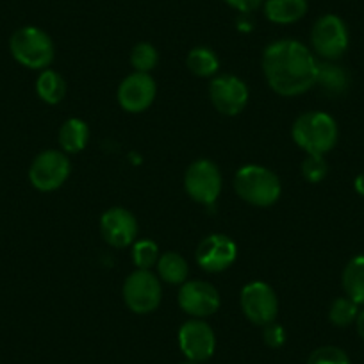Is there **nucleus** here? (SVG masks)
Wrapping results in <instances>:
<instances>
[{"label": "nucleus", "instance_id": "a211bd4d", "mask_svg": "<svg viewBox=\"0 0 364 364\" xmlns=\"http://www.w3.org/2000/svg\"><path fill=\"white\" fill-rule=\"evenodd\" d=\"M90 139V129L86 122L79 118H70L59 129V143L65 154H79L86 149Z\"/></svg>", "mask_w": 364, "mask_h": 364}, {"label": "nucleus", "instance_id": "4be33fe9", "mask_svg": "<svg viewBox=\"0 0 364 364\" xmlns=\"http://www.w3.org/2000/svg\"><path fill=\"white\" fill-rule=\"evenodd\" d=\"M188 68L198 77H211L218 72V55L208 47H197L188 54Z\"/></svg>", "mask_w": 364, "mask_h": 364}, {"label": "nucleus", "instance_id": "f8f14e48", "mask_svg": "<svg viewBox=\"0 0 364 364\" xmlns=\"http://www.w3.org/2000/svg\"><path fill=\"white\" fill-rule=\"evenodd\" d=\"M157 87L150 73L134 72L125 77L118 87V102L127 113H143L152 106Z\"/></svg>", "mask_w": 364, "mask_h": 364}, {"label": "nucleus", "instance_id": "aec40b11", "mask_svg": "<svg viewBox=\"0 0 364 364\" xmlns=\"http://www.w3.org/2000/svg\"><path fill=\"white\" fill-rule=\"evenodd\" d=\"M66 80L54 70H43L36 80V93L43 102L59 104L66 97Z\"/></svg>", "mask_w": 364, "mask_h": 364}, {"label": "nucleus", "instance_id": "0eeeda50", "mask_svg": "<svg viewBox=\"0 0 364 364\" xmlns=\"http://www.w3.org/2000/svg\"><path fill=\"white\" fill-rule=\"evenodd\" d=\"M311 43L314 52L325 61H336L348 48V29L336 15H325L316 20L311 31Z\"/></svg>", "mask_w": 364, "mask_h": 364}, {"label": "nucleus", "instance_id": "7c9ffc66", "mask_svg": "<svg viewBox=\"0 0 364 364\" xmlns=\"http://www.w3.org/2000/svg\"><path fill=\"white\" fill-rule=\"evenodd\" d=\"M355 327H357V334H359L360 339L364 341V311H360L359 316H357Z\"/></svg>", "mask_w": 364, "mask_h": 364}, {"label": "nucleus", "instance_id": "cd10ccee", "mask_svg": "<svg viewBox=\"0 0 364 364\" xmlns=\"http://www.w3.org/2000/svg\"><path fill=\"white\" fill-rule=\"evenodd\" d=\"M262 339H264L266 345L272 346V348H279V346L284 345L286 332L281 325L273 321V323L264 325V331H262Z\"/></svg>", "mask_w": 364, "mask_h": 364}, {"label": "nucleus", "instance_id": "9d476101", "mask_svg": "<svg viewBox=\"0 0 364 364\" xmlns=\"http://www.w3.org/2000/svg\"><path fill=\"white\" fill-rule=\"evenodd\" d=\"M178 346L188 360L204 363V360L211 359L215 353V332L205 321L195 318V320L186 321L178 331Z\"/></svg>", "mask_w": 364, "mask_h": 364}, {"label": "nucleus", "instance_id": "a878e982", "mask_svg": "<svg viewBox=\"0 0 364 364\" xmlns=\"http://www.w3.org/2000/svg\"><path fill=\"white\" fill-rule=\"evenodd\" d=\"M328 173V164L325 161L323 156H313V154H307V157L302 163V175L306 177L307 182H321Z\"/></svg>", "mask_w": 364, "mask_h": 364}, {"label": "nucleus", "instance_id": "412c9836", "mask_svg": "<svg viewBox=\"0 0 364 364\" xmlns=\"http://www.w3.org/2000/svg\"><path fill=\"white\" fill-rule=\"evenodd\" d=\"M157 269H159L161 279L173 286L186 282L188 272H190L186 259L178 255L177 252H166V254L161 255L159 261H157Z\"/></svg>", "mask_w": 364, "mask_h": 364}, {"label": "nucleus", "instance_id": "39448f33", "mask_svg": "<svg viewBox=\"0 0 364 364\" xmlns=\"http://www.w3.org/2000/svg\"><path fill=\"white\" fill-rule=\"evenodd\" d=\"M159 279L150 269H136L125 279L124 300L125 306L136 314H149L156 311L161 304Z\"/></svg>", "mask_w": 364, "mask_h": 364}, {"label": "nucleus", "instance_id": "4468645a", "mask_svg": "<svg viewBox=\"0 0 364 364\" xmlns=\"http://www.w3.org/2000/svg\"><path fill=\"white\" fill-rule=\"evenodd\" d=\"M236 257V243L225 234H211V236L204 237L197 247V262L205 272H223L234 264Z\"/></svg>", "mask_w": 364, "mask_h": 364}, {"label": "nucleus", "instance_id": "dca6fc26", "mask_svg": "<svg viewBox=\"0 0 364 364\" xmlns=\"http://www.w3.org/2000/svg\"><path fill=\"white\" fill-rule=\"evenodd\" d=\"M307 13V0H266L264 15L269 22L288 26Z\"/></svg>", "mask_w": 364, "mask_h": 364}, {"label": "nucleus", "instance_id": "b1692460", "mask_svg": "<svg viewBox=\"0 0 364 364\" xmlns=\"http://www.w3.org/2000/svg\"><path fill=\"white\" fill-rule=\"evenodd\" d=\"M157 61H159V54H157L156 47L150 43H138L131 52V65L134 66L136 72L149 73L156 68Z\"/></svg>", "mask_w": 364, "mask_h": 364}, {"label": "nucleus", "instance_id": "9b49d317", "mask_svg": "<svg viewBox=\"0 0 364 364\" xmlns=\"http://www.w3.org/2000/svg\"><path fill=\"white\" fill-rule=\"evenodd\" d=\"M209 97L213 106L225 117H236L247 107L248 87L240 77L222 75L216 77L209 86Z\"/></svg>", "mask_w": 364, "mask_h": 364}, {"label": "nucleus", "instance_id": "6ab92c4d", "mask_svg": "<svg viewBox=\"0 0 364 364\" xmlns=\"http://www.w3.org/2000/svg\"><path fill=\"white\" fill-rule=\"evenodd\" d=\"M343 288L348 299L364 306V255L350 259L343 269Z\"/></svg>", "mask_w": 364, "mask_h": 364}, {"label": "nucleus", "instance_id": "f03ea898", "mask_svg": "<svg viewBox=\"0 0 364 364\" xmlns=\"http://www.w3.org/2000/svg\"><path fill=\"white\" fill-rule=\"evenodd\" d=\"M293 141L307 154L323 156L331 152L339 138L338 124L323 111H309L300 114L291 129Z\"/></svg>", "mask_w": 364, "mask_h": 364}, {"label": "nucleus", "instance_id": "5701e85b", "mask_svg": "<svg viewBox=\"0 0 364 364\" xmlns=\"http://www.w3.org/2000/svg\"><path fill=\"white\" fill-rule=\"evenodd\" d=\"M357 316H359V304H355L348 296H339V299H336L332 302L331 311H328V320L336 327H348V325L355 323Z\"/></svg>", "mask_w": 364, "mask_h": 364}, {"label": "nucleus", "instance_id": "f3484780", "mask_svg": "<svg viewBox=\"0 0 364 364\" xmlns=\"http://www.w3.org/2000/svg\"><path fill=\"white\" fill-rule=\"evenodd\" d=\"M350 77L343 66L334 65L332 61L318 63V73H316V84L332 97L343 95L348 90Z\"/></svg>", "mask_w": 364, "mask_h": 364}, {"label": "nucleus", "instance_id": "6e6552de", "mask_svg": "<svg viewBox=\"0 0 364 364\" xmlns=\"http://www.w3.org/2000/svg\"><path fill=\"white\" fill-rule=\"evenodd\" d=\"M240 304L245 316H247L254 325L264 327V325L273 323L275 318H277V295H275V291H273L266 282H248V284L241 289Z\"/></svg>", "mask_w": 364, "mask_h": 364}, {"label": "nucleus", "instance_id": "c756f323", "mask_svg": "<svg viewBox=\"0 0 364 364\" xmlns=\"http://www.w3.org/2000/svg\"><path fill=\"white\" fill-rule=\"evenodd\" d=\"M353 188H355L357 195H360V197H364V173L357 175L355 181H353Z\"/></svg>", "mask_w": 364, "mask_h": 364}, {"label": "nucleus", "instance_id": "c85d7f7f", "mask_svg": "<svg viewBox=\"0 0 364 364\" xmlns=\"http://www.w3.org/2000/svg\"><path fill=\"white\" fill-rule=\"evenodd\" d=\"M225 2L230 6V8L237 9V11L250 13L254 11V9H257L264 0H225Z\"/></svg>", "mask_w": 364, "mask_h": 364}, {"label": "nucleus", "instance_id": "bb28decb", "mask_svg": "<svg viewBox=\"0 0 364 364\" xmlns=\"http://www.w3.org/2000/svg\"><path fill=\"white\" fill-rule=\"evenodd\" d=\"M307 364H350V357L338 346H320L311 353Z\"/></svg>", "mask_w": 364, "mask_h": 364}, {"label": "nucleus", "instance_id": "20e7f679", "mask_svg": "<svg viewBox=\"0 0 364 364\" xmlns=\"http://www.w3.org/2000/svg\"><path fill=\"white\" fill-rule=\"evenodd\" d=\"M11 54L20 65L31 70H47L54 61V43L45 31L38 27H22L9 41Z\"/></svg>", "mask_w": 364, "mask_h": 364}, {"label": "nucleus", "instance_id": "423d86ee", "mask_svg": "<svg viewBox=\"0 0 364 364\" xmlns=\"http://www.w3.org/2000/svg\"><path fill=\"white\" fill-rule=\"evenodd\" d=\"M222 171L213 161H195L184 175L186 193L195 202L204 205H213L222 193Z\"/></svg>", "mask_w": 364, "mask_h": 364}, {"label": "nucleus", "instance_id": "2f4dec72", "mask_svg": "<svg viewBox=\"0 0 364 364\" xmlns=\"http://www.w3.org/2000/svg\"><path fill=\"white\" fill-rule=\"evenodd\" d=\"M181 364H197V363H193V360H184V363H181Z\"/></svg>", "mask_w": 364, "mask_h": 364}, {"label": "nucleus", "instance_id": "ddd939ff", "mask_svg": "<svg viewBox=\"0 0 364 364\" xmlns=\"http://www.w3.org/2000/svg\"><path fill=\"white\" fill-rule=\"evenodd\" d=\"M178 306L193 318L211 316L220 307V293L205 281L184 282L178 291Z\"/></svg>", "mask_w": 364, "mask_h": 364}, {"label": "nucleus", "instance_id": "1a4fd4ad", "mask_svg": "<svg viewBox=\"0 0 364 364\" xmlns=\"http://www.w3.org/2000/svg\"><path fill=\"white\" fill-rule=\"evenodd\" d=\"M70 159L59 150H45L29 168L33 186L40 191H54L61 188L70 175Z\"/></svg>", "mask_w": 364, "mask_h": 364}, {"label": "nucleus", "instance_id": "7ed1b4c3", "mask_svg": "<svg viewBox=\"0 0 364 364\" xmlns=\"http://www.w3.org/2000/svg\"><path fill=\"white\" fill-rule=\"evenodd\" d=\"M234 190L248 204L268 208L279 200L282 186L272 170L259 164H247L237 170L234 177Z\"/></svg>", "mask_w": 364, "mask_h": 364}, {"label": "nucleus", "instance_id": "f257e3e1", "mask_svg": "<svg viewBox=\"0 0 364 364\" xmlns=\"http://www.w3.org/2000/svg\"><path fill=\"white\" fill-rule=\"evenodd\" d=\"M262 72L275 93L296 97L316 84L318 61L300 41L279 40L264 48Z\"/></svg>", "mask_w": 364, "mask_h": 364}, {"label": "nucleus", "instance_id": "2eb2a0df", "mask_svg": "<svg viewBox=\"0 0 364 364\" xmlns=\"http://www.w3.org/2000/svg\"><path fill=\"white\" fill-rule=\"evenodd\" d=\"M100 232L111 247H129L138 236V220L127 209L111 208L100 218Z\"/></svg>", "mask_w": 364, "mask_h": 364}, {"label": "nucleus", "instance_id": "393cba45", "mask_svg": "<svg viewBox=\"0 0 364 364\" xmlns=\"http://www.w3.org/2000/svg\"><path fill=\"white\" fill-rule=\"evenodd\" d=\"M132 261L138 269H150L159 261V248L150 240L136 241L132 248Z\"/></svg>", "mask_w": 364, "mask_h": 364}]
</instances>
